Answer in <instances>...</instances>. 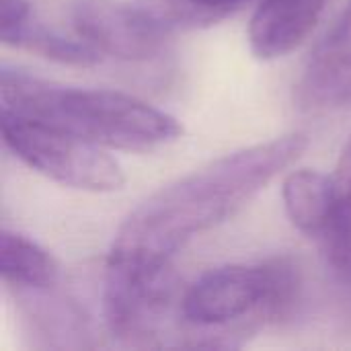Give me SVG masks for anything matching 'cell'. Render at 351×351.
<instances>
[{
    "label": "cell",
    "mask_w": 351,
    "mask_h": 351,
    "mask_svg": "<svg viewBox=\"0 0 351 351\" xmlns=\"http://www.w3.org/2000/svg\"><path fill=\"white\" fill-rule=\"evenodd\" d=\"M304 134L261 142L169 183L119 226L107 265L165 271L193 237L226 222L306 150Z\"/></svg>",
    "instance_id": "1"
},
{
    "label": "cell",
    "mask_w": 351,
    "mask_h": 351,
    "mask_svg": "<svg viewBox=\"0 0 351 351\" xmlns=\"http://www.w3.org/2000/svg\"><path fill=\"white\" fill-rule=\"evenodd\" d=\"M2 111L41 121L103 148L150 152L177 142L183 125L169 113L123 93L74 88L2 66Z\"/></svg>",
    "instance_id": "2"
},
{
    "label": "cell",
    "mask_w": 351,
    "mask_h": 351,
    "mask_svg": "<svg viewBox=\"0 0 351 351\" xmlns=\"http://www.w3.org/2000/svg\"><path fill=\"white\" fill-rule=\"evenodd\" d=\"M296 278L286 263L224 265L206 271L179 302L181 317L197 329H216L255 313L280 315L292 304Z\"/></svg>",
    "instance_id": "3"
},
{
    "label": "cell",
    "mask_w": 351,
    "mask_h": 351,
    "mask_svg": "<svg viewBox=\"0 0 351 351\" xmlns=\"http://www.w3.org/2000/svg\"><path fill=\"white\" fill-rule=\"evenodd\" d=\"M0 130L6 148L16 158L60 185L111 193L125 183L119 162L88 140L8 111L0 113Z\"/></svg>",
    "instance_id": "4"
},
{
    "label": "cell",
    "mask_w": 351,
    "mask_h": 351,
    "mask_svg": "<svg viewBox=\"0 0 351 351\" xmlns=\"http://www.w3.org/2000/svg\"><path fill=\"white\" fill-rule=\"evenodd\" d=\"M70 25L103 58L125 62L156 58L169 39L134 0H74L70 4Z\"/></svg>",
    "instance_id": "5"
},
{
    "label": "cell",
    "mask_w": 351,
    "mask_h": 351,
    "mask_svg": "<svg viewBox=\"0 0 351 351\" xmlns=\"http://www.w3.org/2000/svg\"><path fill=\"white\" fill-rule=\"evenodd\" d=\"M296 101L306 111L351 105V0L315 45L296 84Z\"/></svg>",
    "instance_id": "6"
},
{
    "label": "cell",
    "mask_w": 351,
    "mask_h": 351,
    "mask_svg": "<svg viewBox=\"0 0 351 351\" xmlns=\"http://www.w3.org/2000/svg\"><path fill=\"white\" fill-rule=\"evenodd\" d=\"M0 39L4 45L27 49L68 66H93L103 60V56L76 31L74 35H66L60 29L37 21L27 0H2Z\"/></svg>",
    "instance_id": "7"
},
{
    "label": "cell",
    "mask_w": 351,
    "mask_h": 351,
    "mask_svg": "<svg viewBox=\"0 0 351 351\" xmlns=\"http://www.w3.org/2000/svg\"><path fill=\"white\" fill-rule=\"evenodd\" d=\"M327 0H259L249 23V45L259 60L294 51L319 23Z\"/></svg>",
    "instance_id": "8"
},
{
    "label": "cell",
    "mask_w": 351,
    "mask_h": 351,
    "mask_svg": "<svg viewBox=\"0 0 351 351\" xmlns=\"http://www.w3.org/2000/svg\"><path fill=\"white\" fill-rule=\"evenodd\" d=\"M282 199L290 222L300 232L317 239H321L339 206L333 177L313 169L292 171L284 179Z\"/></svg>",
    "instance_id": "9"
},
{
    "label": "cell",
    "mask_w": 351,
    "mask_h": 351,
    "mask_svg": "<svg viewBox=\"0 0 351 351\" xmlns=\"http://www.w3.org/2000/svg\"><path fill=\"white\" fill-rule=\"evenodd\" d=\"M2 280L27 292H47L60 280V263L31 239L4 228L0 232Z\"/></svg>",
    "instance_id": "10"
},
{
    "label": "cell",
    "mask_w": 351,
    "mask_h": 351,
    "mask_svg": "<svg viewBox=\"0 0 351 351\" xmlns=\"http://www.w3.org/2000/svg\"><path fill=\"white\" fill-rule=\"evenodd\" d=\"M169 37L181 31L212 27L259 0H134Z\"/></svg>",
    "instance_id": "11"
},
{
    "label": "cell",
    "mask_w": 351,
    "mask_h": 351,
    "mask_svg": "<svg viewBox=\"0 0 351 351\" xmlns=\"http://www.w3.org/2000/svg\"><path fill=\"white\" fill-rule=\"evenodd\" d=\"M321 243L329 267L351 288V197H339V206L321 234Z\"/></svg>",
    "instance_id": "12"
},
{
    "label": "cell",
    "mask_w": 351,
    "mask_h": 351,
    "mask_svg": "<svg viewBox=\"0 0 351 351\" xmlns=\"http://www.w3.org/2000/svg\"><path fill=\"white\" fill-rule=\"evenodd\" d=\"M333 181H335V187H337V193H339L341 199L351 197V138L350 142L346 144L341 156H339Z\"/></svg>",
    "instance_id": "13"
}]
</instances>
